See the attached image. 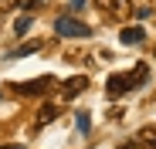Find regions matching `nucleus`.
Listing matches in <instances>:
<instances>
[{"mask_svg":"<svg viewBox=\"0 0 156 149\" xmlns=\"http://www.w3.org/2000/svg\"><path fill=\"white\" fill-rule=\"evenodd\" d=\"M146 78H149V68H146V64H136V71H129V74H112V78L105 81V95H109V98H119V95H126V92L139 88Z\"/></svg>","mask_w":156,"mask_h":149,"instance_id":"1","label":"nucleus"},{"mask_svg":"<svg viewBox=\"0 0 156 149\" xmlns=\"http://www.w3.org/2000/svg\"><path fill=\"white\" fill-rule=\"evenodd\" d=\"M55 34H58V37H92V27H88L85 20L71 17V14H61V17L55 20Z\"/></svg>","mask_w":156,"mask_h":149,"instance_id":"2","label":"nucleus"},{"mask_svg":"<svg viewBox=\"0 0 156 149\" xmlns=\"http://www.w3.org/2000/svg\"><path fill=\"white\" fill-rule=\"evenodd\" d=\"M51 88H58V78L44 74V78H34V81H24V85H17L14 92H17V95H24V98H37V95H44V92H51Z\"/></svg>","mask_w":156,"mask_h":149,"instance_id":"3","label":"nucleus"},{"mask_svg":"<svg viewBox=\"0 0 156 149\" xmlns=\"http://www.w3.org/2000/svg\"><path fill=\"white\" fill-rule=\"evenodd\" d=\"M98 10L109 20H126L133 14V0H98Z\"/></svg>","mask_w":156,"mask_h":149,"instance_id":"4","label":"nucleus"},{"mask_svg":"<svg viewBox=\"0 0 156 149\" xmlns=\"http://www.w3.org/2000/svg\"><path fill=\"white\" fill-rule=\"evenodd\" d=\"M85 88H88V78H85V74H75V78H68L61 85V95L65 98H75V95H82Z\"/></svg>","mask_w":156,"mask_h":149,"instance_id":"5","label":"nucleus"},{"mask_svg":"<svg viewBox=\"0 0 156 149\" xmlns=\"http://www.w3.org/2000/svg\"><path fill=\"white\" fill-rule=\"evenodd\" d=\"M58 105H41V112H37V119H34V129H41V126H48V122H55L58 119Z\"/></svg>","mask_w":156,"mask_h":149,"instance_id":"6","label":"nucleus"},{"mask_svg":"<svg viewBox=\"0 0 156 149\" xmlns=\"http://www.w3.org/2000/svg\"><path fill=\"white\" fill-rule=\"evenodd\" d=\"M122 44H143V37H146V31L139 27V24H133V27H122Z\"/></svg>","mask_w":156,"mask_h":149,"instance_id":"7","label":"nucleus"},{"mask_svg":"<svg viewBox=\"0 0 156 149\" xmlns=\"http://www.w3.org/2000/svg\"><path fill=\"white\" fill-rule=\"evenodd\" d=\"M136 139H139V146H143V149H156V129H153V126L139 129V136H136Z\"/></svg>","mask_w":156,"mask_h":149,"instance_id":"8","label":"nucleus"},{"mask_svg":"<svg viewBox=\"0 0 156 149\" xmlns=\"http://www.w3.org/2000/svg\"><path fill=\"white\" fill-rule=\"evenodd\" d=\"M34 51H41V41H27V44L14 47V51H10L7 58H24V54H34Z\"/></svg>","mask_w":156,"mask_h":149,"instance_id":"9","label":"nucleus"},{"mask_svg":"<svg viewBox=\"0 0 156 149\" xmlns=\"http://www.w3.org/2000/svg\"><path fill=\"white\" fill-rule=\"evenodd\" d=\"M31 24H34V20H31V14L17 17V20H14V34H27V27H31Z\"/></svg>","mask_w":156,"mask_h":149,"instance_id":"10","label":"nucleus"},{"mask_svg":"<svg viewBox=\"0 0 156 149\" xmlns=\"http://www.w3.org/2000/svg\"><path fill=\"white\" fill-rule=\"evenodd\" d=\"M75 126H78V132H88V126H92V119L82 112V115H78V122H75Z\"/></svg>","mask_w":156,"mask_h":149,"instance_id":"11","label":"nucleus"},{"mask_svg":"<svg viewBox=\"0 0 156 149\" xmlns=\"http://www.w3.org/2000/svg\"><path fill=\"white\" fill-rule=\"evenodd\" d=\"M85 4H88V0H68V7H71V10H75V14H78V10H82V7H85Z\"/></svg>","mask_w":156,"mask_h":149,"instance_id":"12","label":"nucleus"},{"mask_svg":"<svg viewBox=\"0 0 156 149\" xmlns=\"http://www.w3.org/2000/svg\"><path fill=\"white\" fill-rule=\"evenodd\" d=\"M41 4H44V0H24V7H27V10H37Z\"/></svg>","mask_w":156,"mask_h":149,"instance_id":"13","label":"nucleus"},{"mask_svg":"<svg viewBox=\"0 0 156 149\" xmlns=\"http://www.w3.org/2000/svg\"><path fill=\"white\" fill-rule=\"evenodd\" d=\"M122 149H139V146H136V142H126V146H122Z\"/></svg>","mask_w":156,"mask_h":149,"instance_id":"14","label":"nucleus"},{"mask_svg":"<svg viewBox=\"0 0 156 149\" xmlns=\"http://www.w3.org/2000/svg\"><path fill=\"white\" fill-rule=\"evenodd\" d=\"M0 149H20V146H17V142H14V146H0Z\"/></svg>","mask_w":156,"mask_h":149,"instance_id":"15","label":"nucleus"}]
</instances>
